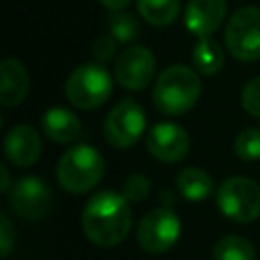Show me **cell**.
Segmentation results:
<instances>
[{"label": "cell", "mask_w": 260, "mask_h": 260, "mask_svg": "<svg viewBox=\"0 0 260 260\" xmlns=\"http://www.w3.org/2000/svg\"><path fill=\"white\" fill-rule=\"evenodd\" d=\"M132 213L128 199L122 193L100 191L89 197L81 213V225L89 242L102 248H112L124 242L130 232Z\"/></svg>", "instance_id": "6da1fadb"}, {"label": "cell", "mask_w": 260, "mask_h": 260, "mask_svg": "<svg viewBox=\"0 0 260 260\" xmlns=\"http://www.w3.org/2000/svg\"><path fill=\"white\" fill-rule=\"evenodd\" d=\"M199 93L201 79L197 69L187 65H171L156 77L152 102L158 112L167 116H181L197 104Z\"/></svg>", "instance_id": "7a4b0ae2"}, {"label": "cell", "mask_w": 260, "mask_h": 260, "mask_svg": "<svg viewBox=\"0 0 260 260\" xmlns=\"http://www.w3.org/2000/svg\"><path fill=\"white\" fill-rule=\"evenodd\" d=\"M104 171V158L93 146L75 144L59 156L57 181L69 193H87L102 181Z\"/></svg>", "instance_id": "3957f363"}, {"label": "cell", "mask_w": 260, "mask_h": 260, "mask_svg": "<svg viewBox=\"0 0 260 260\" xmlns=\"http://www.w3.org/2000/svg\"><path fill=\"white\" fill-rule=\"evenodd\" d=\"M110 93L112 75L102 63H83L75 67L65 81V95L79 110L100 108Z\"/></svg>", "instance_id": "277c9868"}, {"label": "cell", "mask_w": 260, "mask_h": 260, "mask_svg": "<svg viewBox=\"0 0 260 260\" xmlns=\"http://www.w3.org/2000/svg\"><path fill=\"white\" fill-rule=\"evenodd\" d=\"M215 201L228 219L238 223L254 221L260 215V185L248 177H230L219 185Z\"/></svg>", "instance_id": "5b68a950"}, {"label": "cell", "mask_w": 260, "mask_h": 260, "mask_svg": "<svg viewBox=\"0 0 260 260\" xmlns=\"http://www.w3.org/2000/svg\"><path fill=\"white\" fill-rule=\"evenodd\" d=\"M223 43L232 57L238 61H258L260 59V8L242 6L238 8L225 24Z\"/></svg>", "instance_id": "8992f818"}, {"label": "cell", "mask_w": 260, "mask_h": 260, "mask_svg": "<svg viewBox=\"0 0 260 260\" xmlns=\"http://www.w3.org/2000/svg\"><path fill=\"white\" fill-rule=\"evenodd\" d=\"M146 116L138 102L124 98L108 112L104 122V136L116 148H130L144 132Z\"/></svg>", "instance_id": "52a82bcc"}, {"label": "cell", "mask_w": 260, "mask_h": 260, "mask_svg": "<svg viewBox=\"0 0 260 260\" xmlns=\"http://www.w3.org/2000/svg\"><path fill=\"white\" fill-rule=\"evenodd\" d=\"M181 236V219L171 207H156L146 213L136 230V240L142 250L160 254L171 250Z\"/></svg>", "instance_id": "ba28073f"}, {"label": "cell", "mask_w": 260, "mask_h": 260, "mask_svg": "<svg viewBox=\"0 0 260 260\" xmlns=\"http://www.w3.org/2000/svg\"><path fill=\"white\" fill-rule=\"evenodd\" d=\"M8 201L18 217L41 219L53 207V191L43 179L26 175L12 183L8 191Z\"/></svg>", "instance_id": "9c48e42d"}, {"label": "cell", "mask_w": 260, "mask_h": 260, "mask_svg": "<svg viewBox=\"0 0 260 260\" xmlns=\"http://www.w3.org/2000/svg\"><path fill=\"white\" fill-rule=\"evenodd\" d=\"M156 71V61L154 55L148 47L142 45H132L128 47L114 65V77L116 81L130 91H140L144 89Z\"/></svg>", "instance_id": "30bf717a"}, {"label": "cell", "mask_w": 260, "mask_h": 260, "mask_svg": "<svg viewBox=\"0 0 260 260\" xmlns=\"http://www.w3.org/2000/svg\"><path fill=\"white\" fill-rule=\"evenodd\" d=\"M146 150L162 162H179L189 152V134L173 122H158L146 132Z\"/></svg>", "instance_id": "8fae6325"}, {"label": "cell", "mask_w": 260, "mask_h": 260, "mask_svg": "<svg viewBox=\"0 0 260 260\" xmlns=\"http://www.w3.org/2000/svg\"><path fill=\"white\" fill-rule=\"evenodd\" d=\"M228 0H189L185 6V26L197 39H209L223 24Z\"/></svg>", "instance_id": "7c38bea8"}, {"label": "cell", "mask_w": 260, "mask_h": 260, "mask_svg": "<svg viewBox=\"0 0 260 260\" xmlns=\"http://www.w3.org/2000/svg\"><path fill=\"white\" fill-rule=\"evenodd\" d=\"M4 154L14 167H30L41 156V138L28 124H16L4 138Z\"/></svg>", "instance_id": "4fadbf2b"}, {"label": "cell", "mask_w": 260, "mask_h": 260, "mask_svg": "<svg viewBox=\"0 0 260 260\" xmlns=\"http://www.w3.org/2000/svg\"><path fill=\"white\" fill-rule=\"evenodd\" d=\"M28 87H30V79H28L24 65L14 57L2 59L0 63V104L4 108L18 106L26 98Z\"/></svg>", "instance_id": "5bb4252c"}, {"label": "cell", "mask_w": 260, "mask_h": 260, "mask_svg": "<svg viewBox=\"0 0 260 260\" xmlns=\"http://www.w3.org/2000/svg\"><path fill=\"white\" fill-rule=\"evenodd\" d=\"M43 130L53 142L67 144L81 134V122L71 110L55 106L43 114Z\"/></svg>", "instance_id": "9a60e30c"}, {"label": "cell", "mask_w": 260, "mask_h": 260, "mask_svg": "<svg viewBox=\"0 0 260 260\" xmlns=\"http://www.w3.org/2000/svg\"><path fill=\"white\" fill-rule=\"evenodd\" d=\"M177 189L187 201H203L213 193V179L203 169L189 167L179 173Z\"/></svg>", "instance_id": "2e32d148"}, {"label": "cell", "mask_w": 260, "mask_h": 260, "mask_svg": "<svg viewBox=\"0 0 260 260\" xmlns=\"http://www.w3.org/2000/svg\"><path fill=\"white\" fill-rule=\"evenodd\" d=\"M225 61L223 49L217 41L209 39H199L193 47V65L197 69V73L201 75H215L221 71Z\"/></svg>", "instance_id": "e0dca14e"}, {"label": "cell", "mask_w": 260, "mask_h": 260, "mask_svg": "<svg viewBox=\"0 0 260 260\" xmlns=\"http://www.w3.org/2000/svg\"><path fill=\"white\" fill-rule=\"evenodd\" d=\"M138 14L152 26H169L181 12V0H136Z\"/></svg>", "instance_id": "ac0fdd59"}, {"label": "cell", "mask_w": 260, "mask_h": 260, "mask_svg": "<svg viewBox=\"0 0 260 260\" xmlns=\"http://www.w3.org/2000/svg\"><path fill=\"white\" fill-rule=\"evenodd\" d=\"M213 260H256V250L242 236H223L213 246Z\"/></svg>", "instance_id": "d6986e66"}, {"label": "cell", "mask_w": 260, "mask_h": 260, "mask_svg": "<svg viewBox=\"0 0 260 260\" xmlns=\"http://www.w3.org/2000/svg\"><path fill=\"white\" fill-rule=\"evenodd\" d=\"M108 28H110V35L118 43H122V45H128L132 41H136V37L140 32L138 20L130 12H124V10L110 12V16H108Z\"/></svg>", "instance_id": "ffe728a7"}, {"label": "cell", "mask_w": 260, "mask_h": 260, "mask_svg": "<svg viewBox=\"0 0 260 260\" xmlns=\"http://www.w3.org/2000/svg\"><path fill=\"white\" fill-rule=\"evenodd\" d=\"M234 150L246 162L258 160L260 158V128L242 130L234 140Z\"/></svg>", "instance_id": "44dd1931"}, {"label": "cell", "mask_w": 260, "mask_h": 260, "mask_svg": "<svg viewBox=\"0 0 260 260\" xmlns=\"http://www.w3.org/2000/svg\"><path fill=\"white\" fill-rule=\"evenodd\" d=\"M148 193H150V181L140 173L126 177V181L122 183V195L128 201H142L148 197Z\"/></svg>", "instance_id": "7402d4cb"}, {"label": "cell", "mask_w": 260, "mask_h": 260, "mask_svg": "<svg viewBox=\"0 0 260 260\" xmlns=\"http://www.w3.org/2000/svg\"><path fill=\"white\" fill-rule=\"evenodd\" d=\"M118 51V41L112 35H102L91 43V57L95 59V63H108L116 57Z\"/></svg>", "instance_id": "603a6c76"}, {"label": "cell", "mask_w": 260, "mask_h": 260, "mask_svg": "<svg viewBox=\"0 0 260 260\" xmlns=\"http://www.w3.org/2000/svg\"><path fill=\"white\" fill-rule=\"evenodd\" d=\"M242 106L248 114L260 118V77L250 79L242 89Z\"/></svg>", "instance_id": "cb8c5ba5"}, {"label": "cell", "mask_w": 260, "mask_h": 260, "mask_svg": "<svg viewBox=\"0 0 260 260\" xmlns=\"http://www.w3.org/2000/svg\"><path fill=\"white\" fill-rule=\"evenodd\" d=\"M12 246H14V228H12L10 219L6 215H2L0 217V254H2V258H6L10 254Z\"/></svg>", "instance_id": "d4e9b609"}, {"label": "cell", "mask_w": 260, "mask_h": 260, "mask_svg": "<svg viewBox=\"0 0 260 260\" xmlns=\"http://www.w3.org/2000/svg\"><path fill=\"white\" fill-rule=\"evenodd\" d=\"M130 2H132V0H100V4L106 6L110 12H114V10H122V8H126Z\"/></svg>", "instance_id": "484cf974"}, {"label": "cell", "mask_w": 260, "mask_h": 260, "mask_svg": "<svg viewBox=\"0 0 260 260\" xmlns=\"http://www.w3.org/2000/svg\"><path fill=\"white\" fill-rule=\"evenodd\" d=\"M0 175H2L0 189H2L4 193H8V191H10V187H12V185H10V175H8V169H6V167H2V169H0Z\"/></svg>", "instance_id": "4316f807"}]
</instances>
